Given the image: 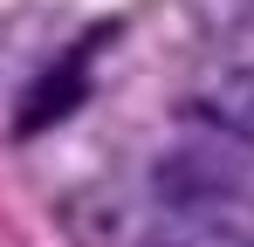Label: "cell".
<instances>
[{"instance_id": "cell-1", "label": "cell", "mask_w": 254, "mask_h": 247, "mask_svg": "<svg viewBox=\"0 0 254 247\" xmlns=\"http://www.w3.org/2000/svg\"><path fill=\"white\" fill-rule=\"evenodd\" d=\"M151 206L158 213H234V206H254L248 185V158L220 137H186L158 151L151 165Z\"/></svg>"}, {"instance_id": "cell-2", "label": "cell", "mask_w": 254, "mask_h": 247, "mask_svg": "<svg viewBox=\"0 0 254 247\" xmlns=\"http://www.w3.org/2000/svg\"><path fill=\"white\" fill-rule=\"evenodd\" d=\"M192 117L206 124V137H220V144H234L241 158H254V62L213 69V76L192 89Z\"/></svg>"}]
</instances>
